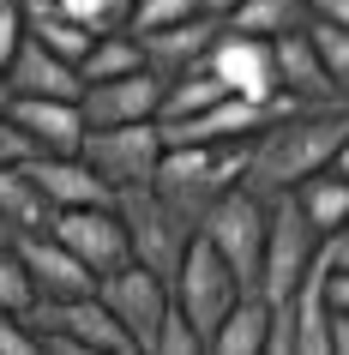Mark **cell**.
Segmentation results:
<instances>
[{
	"label": "cell",
	"instance_id": "6da1fadb",
	"mask_svg": "<svg viewBox=\"0 0 349 355\" xmlns=\"http://www.w3.org/2000/svg\"><path fill=\"white\" fill-rule=\"evenodd\" d=\"M343 132H349V103H301V109L271 114V121L247 139L241 187L259 193V199L289 193L295 181H307L313 168L331 163V150H337Z\"/></svg>",
	"mask_w": 349,
	"mask_h": 355
},
{
	"label": "cell",
	"instance_id": "7a4b0ae2",
	"mask_svg": "<svg viewBox=\"0 0 349 355\" xmlns=\"http://www.w3.org/2000/svg\"><path fill=\"white\" fill-rule=\"evenodd\" d=\"M241 168H247V139H229V145H163L151 187L199 229L205 211L229 187H241Z\"/></svg>",
	"mask_w": 349,
	"mask_h": 355
},
{
	"label": "cell",
	"instance_id": "3957f363",
	"mask_svg": "<svg viewBox=\"0 0 349 355\" xmlns=\"http://www.w3.org/2000/svg\"><path fill=\"white\" fill-rule=\"evenodd\" d=\"M114 211H121V223H127L133 259L145 265V271H157V277H175V265H181L187 241H193V223H187L151 181H145V187L114 193Z\"/></svg>",
	"mask_w": 349,
	"mask_h": 355
},
{
	"label": "cell",
	"instance_id": "277c9868",
	"mask_svg": "<svg viewBox=\"0 0 349 355\" xmlns=\"http://www.w3.org/2000/svg\"><path fill=\"white\" fill-rule=\"evenodd\" d=\"M78 157L96 168V181L109 193L145 187L157 175V157H163V132L157 121H121V127H85L78 139Z\"/></svg>",
	"mask_w": 349,
	"mask_h": 355
},
{
	"label": "cell",
	"instance_id": "5b68a950",
	"mask_svg": "<svg viewBox=\"0 0 349 355\" xmlns=\"http://www.w3.org/2000/svg\"><path fill=\"white\" fill-rule=\"evenodd\" d=\"M235 295H241L235 271H229V265H223V253L205 241L199 229H193V241H187L181 265H175V277H169V301H175V307L193 319V331L211 343L217 319L229 313V301H235Z\"/></svg>",
	"mask_w": 349,
	"mask_h": 355
},
{
	"label": "cell",
	"instance_id": "8992f818",
	"mask_svg": "<svg viewBox=\"0 0 349 355\" xmlns=\"http://www.w3.org/2000/svg\"><path fill=\"white\" fill-rule=\"evenodd\" d=\"M313 253H319V229L301 217V205H295L289 193L265 199V253H259V295H265V301H283L295 283H301V271L313 265Z\"/></svg>",
	"mask_w": 349,
	"mask_h": 355
},
{
	"label": "cell",
	"instance_id": "52a82bcc",
	"mask_svg": "<svg viewBox=\"0 0 349 355\" xmlns=\"http://www.w3.org/2000/svg\"><path fill=\"white\" fill-rule=\"evenodd\" d=\"M199 235L223 253L241 289H259V253H265V199L247 187H229L217 205L199 217Z\"/></svg>",
	"mask_w": 349,
	"mask_h": 355
},
{
	"label": "cell",
	"instance_id": "ba28073f",
	"mask_svg": "<svg viewBox=\"0 0 349 355\" xmlns=\"http://www.w3.org/2000/svg\"><path fill=\"white\" fill-rule=\"evenodd\" d=\"M24 325L31 331H67V337H78L91 355H139L133 349V337H127V325L103 307V295H67V301H49V295H37L31 307H24Z\"/></svg>",
	"mask_w": 349,
	"mask_h": 355
},
{
	"label": "cell",
	"instance_id": "9c48e42d",
	"mask_svg": "<svg viewBox=\"0 0 349 355\" xmlns=\"http://www.w3.org/2000/svg\"><path fill=\"white\" fill-rule=\"evenodd\" d=\"M96 295H103V307L127 325L133 349L151 355V337H157V325H163V313H169V277H157V271H145L139 259H127V265H114L109 277H96Z\"/></svg>",
	"mask_w": 349,
	"mask_h": 355
},
{
	"label": "cell",
	"instance_id": "30bf717a",
	"mask_svg": "<svg viewBox=\"0 0 349 355\" xmlns=\"http://www.w3.org/2000/svg\"><path fill=\"white\" fill-rule=\"evenodd\" d=\"M49 235H60V241L73 247L78 259L91 265V277H109L114 265H127V259H133L127 223H121L114 199H109V205H73V211H55V217H49Z\"/></svg>",
	"mask_w": 349,
	"mask_h": 355
},
{
	"label": "cell",
	"instance_id": "8fae6325",
	"mask_svg": "<svg viewBox=\"0 0 349 355\" xmlns=\"http://www.w3.org/2000/svg\"><path fill=\"white\" fill-rule=\"evenodd\" d=\"M205 67L223 78L229 96H247V103H277V60H271V37H241V31H217Z\"/></svg>",
	"mask_w": 349,
	"mask_h": 355
},
{
	"label": "cell",
	"instance_id": "7c38bea8",
	"mask_svg": "<svg viewBox=\"0 0 349 355\" xmlns=\"http://www.w3.org/2000/svg\"><path fill=\"white\" fill-rule=\"evenodd\" d=\"M12 247H19V259H24V277H31V289L49 301H67V295H91L96 277H91V265L78 259L73 247L60 241V235H49V229H31V235H12ZM31 295V301H37Z\"/></svg>",
	"mask_w": 349,
	"mask_h": 355
},
{
	"label": "cell",
	"instance_id": "4fadbf2b",
	"mask_svg": "<svg viewBox=\"0 0 349 355\" xmlns=\"http://www.w3.org/2000/svg\"><path fill=\"white\" fill-rule=\"evenodd\" d=\"M24 175L37 181V193L49 199V211H73V205H109L114 193L96 181V168L78 157V150H31L24 157Z\"/></svg>",
	"mask_w": 349,
	"mask_h": 355
},
{
	"label": "cell",
	"instance_id": "5bb4252c",
	"mask_svg": "<svg viewBox=\"0 0 349 355\" xmlns=\"http://www.w3.org/2000/svg\"><path fill=\"white\" fill-rule=\"evenodd\" d=\"M157 96H163V78L157 73H121V78H96L78 91V114L85 127H121V121H157Z\"/></svg>",
	"mask_w": 349,
	"mask_h": 355
},
{
	"label": "cell",
	"instance_id": "9a60e30c",
	"mask_svg": "<svg viewBox=\"0 0 349 355\" xmlns=\"http://www.w3.org/2000/svg\"><path fill=\"white\" fill-rule=\"evenodd\" d=\"M223 19H211V12H193V19L181 24H163V31H145L139 37V55H145V73H157L169 85L175 73H187V67H199L205 55H211V42H217Z\"/></svg>",
	"mask_w": 349,
	"mask_h": 355
},
{
	"label": "cell",
	"instance_id": "2e32d148",
	"mask_svg": "<svg viewBox=\"0 0 349 355\" xmlns=\"http://www.w3.org/2000/svg\"><path fill=\"white\" fill-rule=\"evenodd\" d=\"M271 60H277V91L289 96V103H349V96L331 85V73L319 67L307 31H283V37H271Z\"/></svg>",
	"mask_w": 349,
	"mask_h": 355
},
{
	"label": "cell",
	"instance_id": "e0dca14e",
	"mask_svg": "<svg viewBox=\"0 0 349 355\" xmlns=\"http://www.w3.org/2000/svg\"><path fill=\"white\" fill-rule=\"evenodd\" d=\"M12 121L31 139V150H78L85 139V114L73 96H12Z\"/></svg>",
	"mask_w": 349,
	"mask_h": 355
},
{
	"label": "cell",
	"instance_id": "ac0fdd59",
	"mask_svg": "<svg viewBox=\"0 0 349 355\" xmlns=\"http://www.w3.org/2000/svg\"><path fill=\"white\" fill-rule=\"evenodd\" d=\"M6 85H12V96H73L85 91V78H78L73 60L49 55L37 37H24L12 55H6Z\"/></svg>",
	"mask_w": 349,
	"mask_h": 355
},
{
	"label": "cell",
	"instance_id": "d6986e66",
	"mask_svg": "<svg viewBox=\"0 0 349 355\" xmlns=\"http://www.w3.org/2000/svg\"><path fill=\"white\" fill-rule=\"evenodd\" d=\"M325 277H331L325 253H313V265L301 271V283L289 289V307H295V355H331V301H325Z\"/></svg>",
	"mask_w": 349,
	"mask_h": 355
},
{
	"label": "cell",
	"instance_id": "ffe728a7",
	"mask_svg": "<svg viewBox=\"0 0 349 355\" xmlns=\"http://www.w3.org/2000/svg\"><path fill=\"white\" fill-rule=\"evenodd\" d=\"M265 325H271V301L259 289H241L229 301V313L217 319V331H211L205 349L211 355H265Z\"/></svg>",
	"mask_w": 349,
	"mask_h": 355
},
{
	"label": "cell",
	"instance_id": "44dd1931",
	"mask_svg": "<svg viewBox=\"0 0 349 355\" xmlns=\"http://www.w3.org/2000/svg\"><path fill=\"white\" fill-rule=\"evenodd\" d=\"M24 37H37L49 55L73 60V67H78V55L91 49V31H85L78 19H67L60 0H24Z\"/></svg>",
	"mask_w": 349,
	"mask_h": 355
},
{
	"label": "cell",
	"instance_id": "7402d4cb",
	"mask_svg": "<svg viewBox=\"0 0 349 355\" xmlns=\"http://www.w3.org/2000/svg\"><path fill=\"white\" fill-rule=\"evenodd\" d=\"M289 199L301 205V217H307L319 235H331L337 223H349V181H343V175H331V168H313L307 181H295Z\"/></svg>",
	"mask_w": 349,
	"mask_h": 355
},
{
	"label": "cell",
	"instance_id": "603a6c76",
	"mask_svg": "<svg viewBox=\"0 0 349 355\" xmlns=\"http://www.w3.org/2000/svg\"><path fill=\"white\" fill-rule=\"evenodd\" d=\"M49 199L37 193V181L24 175L19 163H6L0 168V223L12 229V235H31V229H49Z\"/></svg>",
	"mask_w": 349,
	"mask_h": 355
},
{
	"label": "cell",
	"instance_id": "cb8c5ba5",
	"mask_svg": "<svg viewBox=\"0 0 349 355\" xmlns=\"http://www.w3.org/2000/svg\"><path fill=\"white\" fill-rule=\"evenodd\" d=\"M145 67V55H139V37H133L127 24L121 31H96L91 49L78 55V78L85 85H96V78H121V73H139Z\"/></svg>",
	"mask_w": 349,
	"mask_h": 355
},
{
	"label": "cell",
	"instance_id": "d4e9b609",
	"mask_svg": "<svg viewBox=\"0 0 349 355\" xmlns=\"http://www.w3.org/2000/svg\"><path fill=\"white\" fill-rule=\"evenodd\" d=\"M307 24V6L301 0H241L235 12L223 19V31H241V37H283V31H301Z\"/></svg>",
	"mask_w": 349,
	"mask_h": 355
},
{
	"label": "cell",
	"instance_id": "484cf974",
	"mask_svg": "<svg viewBox=\"0 0 349 355\" xmlns=\"http://www.w3.org/2000/svg\"><path fill=\"white\" fill-rule=\"evenodd\" d=\"M313 42V55H319V67L331 73V85L349 96V24H325V19H307L301 24Z\"/></svg>",
	"mask_w": 349,
	"mask_h": 355
},
{
	"label": "cell",
	"instance_id": "4316f807",
	"mask_svg": "<svg viewBox=\"0 0 349 355\" xmlns=\"http://www.w3.org/2000/svg\"><path fill=\"white\" fill-rule=\"evenodd\" d=\"M151 355H205V337L193 331V319L169 301L163 325H157V337H151Z\"/></svg>",
	"mask_w": 349,
	"mask_h": 355
},
{
	"label": "cell",
	"instance_id": "83f0119b",
	"mask_svg": "<svg viewBox=\"0 0 349 355\" xmlns=\"http://www.w3.org/2000/svg\"><path fill=\"white\" fill-rule=\"evenodd\" d=\"M193 12H199L193 0H133V12H127V31H133V37H145V31L181 24V19H193Z\"/></svg>",
	"mask_w": 349,
	"mask_h": 355
},
{
	"label": "cell",
	"instance_id": "f1b7e54d",
	"mask_svg": "<svg viewBox=\"0 0 349 355\" xmlns=\"http://www.w3.org/2000/svg\"><path fill=\"white\" fill-rule=\"evenodd\" d=\"M67 6V19H78L85 31H121L127 24V12H133V0H60Z\"/></svg>",
	"mask_w": 349,
	"mask_h": 355
},
{
	"label": "cell",
	"instance_id": "f546056e",
	"mask_svg": "<svg viewBox=\"0 0 349 355\" xmlns=\"http://www.w3.org/2000/svg\"><path fill=\"white\" fill-rule=\"evenodd\" d=\"M31 277H24V259H19V247L12 241H0V307H12V313H24L31 307Z\"/></svg>",
	"mask_w": 349,
	"mask_h": 355
},
{
	"label": "cell",
	"instance_id": "4dcf8cb0",
	"mask_svg": "<svg viewBox=\"0 0 349 355\" xmlns=\"http://www.w3.org/2000/svg\"><path fill=\"white\" fill-rule=\"evenodd\" d=\"M0 355H42L37 331H31L24 313H12V307H0Z\"/></svg>",
	"mask_w": 349,
	"mask_h": 355
},
{
	"label": "cell",
	"instance_id": "1f68e13d",
	"mask_svg": "<svg viewBox=\"0 0 349 355\" xmlns=\"http://www.w3.org/2000/svg\"><path fill=\"white\" fill-rule=\"evenodd\" d=\"M24 42V0H0V67Z\"/></svg>",
	"mask_w": 349,
	"mask_h": 355
},
{
	"label": "cell",
	"instance_id": "d6a6232c",
	"mask_svg": "<svg viewBox=\"0 0 349 355\" xmlns=\"http://www.w3.org/2000/svg\"><path fill=\"white\" fill-rule=\"evenodd\" d=\"M24 157H31V139L19 132L12 114H0V168H6V163H24Z\"/></svg>",
	"mask_w": 349,
	"mask_h": 355
},
{
	"label": "cell",
	"instance_id": "836d02e7",
	"mask_svg": "<svg viewBox=\"0 0 349 355\" xmlns=\"http://www.w3.org/2000/svg\"><path fill=\"white\" fill-rule=\"evenodd\" d=\"M319 253H325L331 271H349V223H337L331 235H319Z\"/></svg>",
	"mask_w": 349,
	"mask_h": 355
},
{
	"label": "cell",
	"instance_id": "e575fe53",
	"mask_svg": "<svg viewBox=\"0 0 349 355\" xmlns=\"http://www.w3.org/2000/svg\"><path fill=\"white\" fill-rule=\"evenodd\" d=\"M307 19H325V24H349V0H301Z\"/></svg>",
	"mask_w": 349,
	"mask_h": 355
},
{
	"label": "cell",
	"instance_id": "d590c367",
	"mask_svg": "<svg viewBox=\"0 0 349 355\" xmlns=\"http://www.w3.org/2000/svg\"><path fill=\"white\" fill-rule=\"evenodd\" d=\"M325 301H331V313H349V271H331L325 277Z\"/></svg>",
	"mask_w": 349,
	"mask_h": 355
},
{
	"label": "cell",
	"instance_id": "8d00e7d4",
	"mask_svg": "<svg viewBox=\"0 0 349 355\" xmlns=\"http://www.w3.org/2000/svg\"><path fill=\"white\" fill-rule=\"evenodd\" d=\"M331 355H349V313H331Z\"/></svg>",
	"mask_w": 349,
	"mask_h": 355
},
{
	"label": "cell",
	"instance_id": "74e56055",
	"mask_svg": "<svg viewBox=\"0 0 349 355\" xmlns=\"http://www.w3.org/2000/svg\"><path fill=\"white\" fill-rule=\"evenodd\" d=\"M331 175H343V181H349V132H343V139H337V150H331Z\"/></svg>",
	"mask_w": 349,
	"mask_h": 355
},
{
	"label": "cell",
	"instance_id": "f35d334b",
	"mask_svg": "<svg viewBox=\"0 0 349 355\" xmlns=\"http://www.w3.org/2000/svg\"><path fill=\"white\" fill-rule=\"evenodd\" d=\"M193 6H199V12H211V19H229L241 0H193Z\"/></svg>",
	"mask_w": 349,
	"mask_h": 355
},
{
	"label": "cell",
	"instance_id": "ab89813d",
	"mask_svg": "<svg viewBox=\"0 0 349 355\" xmlns=\"http://www.w3.org/2000/svg\"><path fill=\"white\" fill-rule=\"evenodd\" d=\"M12 109V85H6V67H0V114Z\"/></svg>",
	"mask_w": 349,
	"mask_h": 355
},
{
	"label": "cell",
	"instance_id": "60d3db41",
	"mask_svg": "<svg viewBox=\"0 0 349 355\" xmlns=\"http://www.w3.org/2000/svg\"><path fill=\"white\" fill-rule=\"evenodd\" d=\"M0 241H12V229H6V223H0Z\"/></svg>",
	"mask_w": 349,
	"mask_h": 355
}]
</instances>
